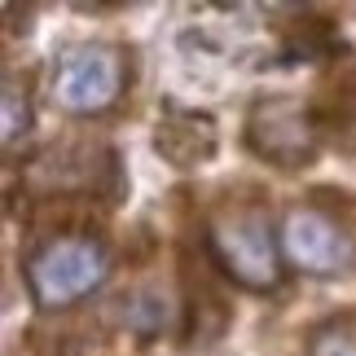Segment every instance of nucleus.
<instances>
[{
    "mask_svg": "<svg viewBox=\"0 0 356 356\" xmlns=\"http://www.w3.org/2000/svg\"><path fill=\"white\" fill-rule=\"evenodd\" d=\"M202 251H207V264L246 295L268 299L286 286L282 238L259 198L216 202L207 220H202Z\"/></svg>",
    "mask_w": 356,
    "mask_h": 356,
    "instance_id": "1",
    "label": "nucleus"
},
{
    "mask_svg": "<svg viewBox=\"0 0 356 356\" xmlns=\"http://www.w3.org/2000/svg\"><path fill=\"white\" fill-rule=\"evenodd\" d=\"M22 286L35 312H71L111 282L115 251L92 229H53L22 251Z\"/></svg>",
    "mask_w": 356,
    "mask_h": 356,
    "instance_id": "2",
    "label": "nucleus"
},
{
    "mask_svg": "<svg viewBox=\"0 0 356 356\" xmlns=\"http://www.w3.org/2000/svg\"><path fill=\"white\" fill-rule=\"evenodd\" d=\"M286 268L312 282H343L356 273V198L312 194L277 220Z\"/></svg>",
    "mask_w": 356,
    "mask_h": 356,
    "instance_id": "3",
    "label": "nucleus"
},
{
    "mask_svg": "<svg viewBox=\"0 0 356 356\" xmlns=\"http://www.w3.org/2000/svg\"><path fill=\"white\" fill-rule=\"evenodd\" d=\"M132 88V53L115 40H71L49 62V102L62 115L102 119Z\"/></svg>",
    "mask_w": 356,
    "mask_h": 356,
    "instance_id": "4",
    "label": "nucleus"
},
{
    "mask_svg": "<svg viewBox=\"0 0 356 356\" xmlns=\"http://www.w3.org/2000/svg\"><path fill=\"white\" fill-rule=\"evenodd\" d=\"M325 141L317 106L295 97V92H268L255 97L251 111L242 119V145L251 149L259 163L277 172H304L317 163Z\"/></svg>",
    "mask_w": 356,
    "mask_h": 356,
    "instance_id": "5",
    "label": "nucleus"
},
{
    "mask_svg": "<svg viewBox=\"0 0 356 356\" xmlns=\"http://www.w3.org/2000/svg\"><path fill=\"white\" fill-rule=\"evenodd\" d=\"M154 149L176 172H194L216 159L220 123H216L211 111H198V106H185V102H163L154 123Z\"/></svg>",
    "mask_w": 356,
    "mask_h": 356,
    "instance_id": "6",
    "label": "nucleus"
},
{
    "mask_svg": "<svg viewBox=\"0 0 356 356\" xmlns=\"http://www.w3.org/2000/svg\"><path fill=\"white\" fill-rule=\"evenodd\" d=\"M106 321L132 339H159L176 325V304L163 291H154V286H136V291H123L111 299Z\"/></svg>",
    "mask_w": 356,
    "mask_h": 356,
    "instance_id": "7",
    "label": "nucleus"
},
{
    "mask_svg": "<svg viewBox=\"0 0 356 356\" xmlns=\"http://www.w3.org/2000/svg\"><path fill=\"white\" fill-rule=\"evenodd\" d=\"M317 115H321L325 141L356 159V71L339 75L334 84L325 88V97L317 102Z\"/></svg>",
    "mask_w": 356,
    "mask_h": 356,
    "instance_id": "8",
    "label": "nucleus"
},
{
    "mask_svg": "<svg viewBox=\"0 0 356 356\" xmlns=\"http://www.w3.org/2000/svg\"><path fill=\"white\" fill-rule=\"evenodd\" d=\"M35 128V102H31V88H26V75L18 71H5V88H0V145L18 149Z\"/></svg>",
    "mask_w": 356,
    "mask_h": 356,
    "instance_id": "9",
    "label": "nucleus"
},
{
    "mask_svg": "<svg viewBox=\"0 0 356 356\" xmlns=\"http://www.w3.org/2000/svg\"><path fill=\"white\" fill-rule=\"evenodd\" d=\"M308 356H356V330L348 321H321L308 334Z\"/></svg>",
    "mask_w": 356,
    "mask_h": 356,
    "instance_id": "10",
    "label": "nucleus"
}]
</instances>
